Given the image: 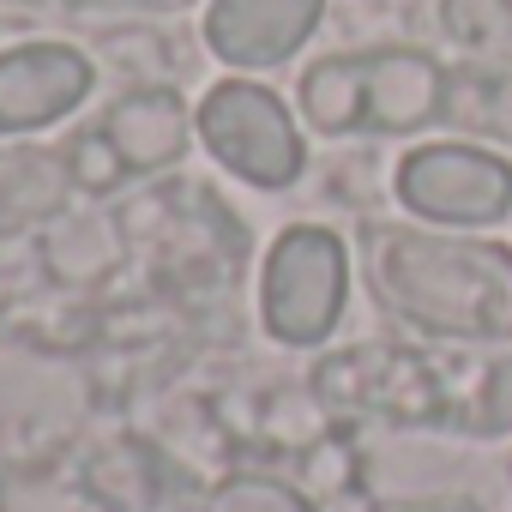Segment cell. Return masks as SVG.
Returning <instances> with one entry per match:
<instances>
[{
    "mask_svg": "<svg viewBox=\"0 0 512 512\" xmlns=\"http://www.w3.org/2000/svg\"><path fill=\"white\" fill-rule=\"evenodd\" d=\"M368 278L374 296L428 338H464V344L512 338V247L500 241L374 229Z\"/></svg>",
    "mask_w": 512,
    "mask_h": 512,
    "instance_id": "6da1fadb",
    "label": "cell"
},
{
    "mask_svg": "<svg viewBox=\"0 0 512 512\" xmlns=\"http://www.w3.org/2000/svg\"><path fill=\"white\" fill-rule=\"evenodd\" d=\"M350 302V253L332 229L296 223L272 241L260 272V314L278 344H326Z\"/></svg>",
    "mask_w": 512,
    "mask_h": 512,
    "instance_id": "7a4b0ae2",
    "label": "cell"
},
{
    "mask_svg": "<svg viewBox=\"0 0 512 512\" xmlns=\"http://www.w3.org/2000/svg\"><path fill=\"white\" fill-rule=\"evenodd\" d=\"M199 139L247 187H290L302 175V163H308L284 97L266 91V85H253V79H223L217 91H205Z\"/></svg>",
    "mask_w": 512,
    "mask_h": 512,
    "instance_id": "3957f363",
    "label": "cell"
},
{
    "mask_svg": "<svg viewBox=\"0 0 512 512\" xmlns=\"http://www.w3.org/2000/svg\"><path fill=\"white\" fill-rule=\"evenodd\" d=\"M398 199L440 229H488L512 211V163L482 145H416L398 163Z\"/></svg>",
    "mask_w": 512,
    "mask_h": 512,
    "instance_id": "277c9868",
    "label": "cell"
},
{
    "mask_svg": "<svg viewBox=\"0 0 512 512\" xmlns=\"http://www.w3.org/2000/svg\"><path fill=\"white\" fill-rule=\"evenodd\" d=\"M320 398L386 416V422H440L446 416V386L440 374L398 344H362V350H338L332 362H320Z\"/></svg>",
    "mask_w": 512,
    "mask_h": 512,
    "instance_id": "5b68a950",
    "label": "cell"
},
{
    "mask_svg": "<svg viewBox=\"0 0 512 512\" xmlns=\"http://www.w3.org/2000/svg\"><path fill=\"white\" fill-rule=\"evenodd\" d=\"M91 61L67 43H25L0 55V133H31L91 97Z\"/></svg>",
    "mask_w": 512,
    "mask_h": 512,
    "instance_id": "8992f818",
    "label": "cell"
},
{
    "mask_svg": "<svg viewBox=\"0 0 512 512\" xmlns=\"http://www.w3.org/2000/svg\"><path fill=\"white\" fill-rule=\"evenodd\" d=\"M326 13V0H211L205 43L229 67H278L290 61Z\"/></svg>",
    "mask_w": 512,
    "mask_h": 512,
    "instance_id": "52a82bcc",
    "label": "cell"
},
{
    "mask_svg": "<svg viewBox=\"0 0 512 512\" xmlns=\"http://www.w3.org/2000/svg\"><path fill=\"white\" fill-rule=\"evenodd\" d=\"M452 103V73L422 49H374L362 55V127L368 133H416L440 121Z\"/></svg>",
    "mask_w": 512,
    "mask_h": 512,
    "instance_id": "ba28073f",
    "label": "cell"
},
{
    "mask_svg": "<svg viewBox=\"0 0 512 512\" xmlns=\"http://www.w3.org/2000/svg\"><path fill=\"white\" fill-rule=\"evenodd\" d=\"M103 139L115 145V157L127 163V175L163 169L187 151V109L175 91H133L109 109Z\"/></svg>",
    "mask_w": 512,
    "mask_h": 512,
    "instance_id": "9c48e42d",
    "label": "cell"
},
{
    "mask_svg": "<svg viewBox=\"0 0 512 512\" xmlns=\"http://www.w3.org/2000/svg\"><path fill=\"white\" fill-rule=\"evenodd\" d=\"M85 494H91L97 506H121V512H145V506L169 500V494H163V464H157V452H151V446H133V440H115V446H103V452L85 464Z\"/></svg>",
    "mask_w": 512,
    "mask_h": 512,
    "instance_id": "30bf717a",
    "label": "cell"
},
{
    "mask_svg": "<svg viewBox=\"0 0 512 512\" xmlns=\"http://www.w3.org/2000/svg\"><path fill=\"white\" fill-rule=\"evenodd\" d=\"M302 115L320 133H356L362 127V55H332L302 73Z\"/></svg>",
    "mask_w": 512,
    "mask_h": 512,
    "instance_id": "8fae6325",
    "label": "cell"
},
{
    "mask_svg": "<svg viewBox=\"0 0 512 512\" xmlns=\"http://www.w3.org/2000/svg\"><path fill=\"white\" fill-rule=\"evenodd\" d=\"M446 115L482 139H506L512 145V67H488V73H458L452 79V103Z\"/></svg>",
    "mask_w": 512,
    "mask_h": 512,
    "instance_id": "7c38bea8",
    "label": "cell"
},
{
    "mask_svg": "<svg viewBox=\"0 0 512 512\" xmlns=\"http://www.w3.org/2000/svg\"><path fill=\"white\" fill-rule=\"evenodd\" d=\"M205 512H314V500H308L302 488L278 482V476L241 470V476H223V482L205 494Z\"/></svg>",
    "mask_w": 512,
    "mask_h": 512,
    "instance_id": "4fadbf2b",
    "label": "cell"
},
{
    "mask_svg": "<svg viewBox=\"0 0 512 512\" xmlns=\"http://www.w3.org/2000/svg\"><path fill=\"white\" fill-rule=\"evenodd\" d=\"M470 428L476 434H512V356H500L482 374L476 404H470Z\"/></svg>",
    "mask_w": 512,
    "mask_h": 512,
    "instance_id": "5bb4252c",
    "label": "cell"
},
{
    "mask_svg": "<svg viewBox=\"0 0 512 512\" xmlns=\"http://www.w3.org/2000/svg\"><path fill=\"white\" fill-rule=\"evenodd\" d=\"M73 169H79V181H85V187H109V181H121V175H127V163L115 157V145H109L103 133L79 139V151H73Z\"/></svg>",
    "mask_w": 512,
    "mask_h": 512,
    "instance_id": "9a60e30c",
    "label": "cell"
},
{
    "mask_svg": "<svg viewBox=\"0 0 512 512\" xmlns=\"http://www.w3.org/2000/svg\"><path fill=\"white\" fill-rule=\"evenodd\" d=\"M374 512H482V506L464 494H446V500H380Z\"/></svg>",
    "mask_w": 512,
    "mask_h": 512,
    "instance_id": "2e32d148",
    "label": "cell"
},
{
    "mask_svg": "<svg viewBox=\"0 0 512 512\" xmlns=\"http://www.w3.org/2000/svg\"><path fill=\"white\" fill-rule=\"evenodd\" d=\"M494 25H500V31H494V37H500V49L512 55V0H494Z\"/></svg>",
    "mask_w": 512,
    "mask_h": 512,
    "instance_id": "e0dca14e",
    "label": "cell"
}]
</instances>
